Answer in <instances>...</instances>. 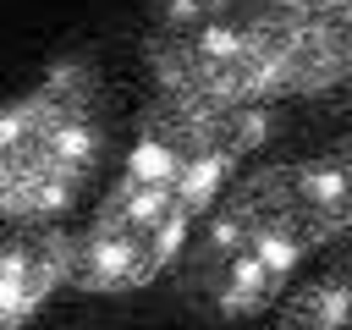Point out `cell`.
Here are the masks:
<instances>
[{
    "label": "cell",
    "mask_w": 352,
    "mask_h": 330,
    "mask_svg": "<svg viewBox=\"0 0 352 330\" xmlns=\"http://www.w3.org/2000/svg\"><path fill=\"white\" fill-rule=\"evenodd\" d=\"M275 330H352V236L336 242L324 270L286 286L275 302Z\"/></svg>",
    "instance_id": "obj_6"
},
{
    "label": "cell",
    "mask_w": 352,
    "mask_h": 330,
    "mask_svg": "<svg viewBox=\"0 0 352 330\" xmlns=\"http://www.w3.org/2000/svg\"><path fill=\"white\" fill-rule=\"evenodd\" d=\"M270 138V110H214L154 94L132 148L77 231L72 292L126 297L182 264L192 231Z\"/></svg>",
    "instance_id": "obj_1"
},
{
    "label": "cell",
    "mask_w": 352,
    "mask_h": 330,
    "mask_svg": "<svg viewBox=\"0 0 352 330\" xmlns=\"http://www.w3.org/2000/svg\"><path fill=\"white\" fill-rule=\"evenodd\" d=\"M77 231L60 220H0V330H28L38 308L72 286Z\"/></svg>",
    "instance_id": "obj_5"
},
{
    "label": "cell",
    "mask_w": 352,
    "mask_h": 330,
    "mask_svg": "<svg viewBox=\"0 0 352 330\" xmlns=\"http://www.w3.org/2000/svg\"><path fill=\"white\" fill-rule=\"evenodd\" d=\"M104 82L88 55L55 60L0 104V220H60L104 165Z\"/></svg>",
    "instance_id": "obj_4"
},
{
    "label": "cell",
    "mask_w": 352,
    "mask_h": 330,
    "mask_svg": "<svg viewBox=\"0 0 352 330\" xmlns=\"http://www.w3.org/2000/svg\"><path fill=\"white\" fill-rule=\"evenodd\" d=\"M341 236H352V132L236 176L182 253V292L209 319H253Z\"/></svg>",
    "instance_id": "obj_3"
},
{
    "label": "cell",
    "mask_w": 352,
    "mask_h": 330,
    "mask_svg": "<svg viewBox=\"0 0 352 330\" xmlns=\"http://www.w3.org/2000/svg\"><path fill=\"white\" fill-rule=\"evenodd\" d=\"M154 94L275 110L352 77V0H143Z\"/></svg>",
    "instance_id": "obj_2"
}]
</instances>
